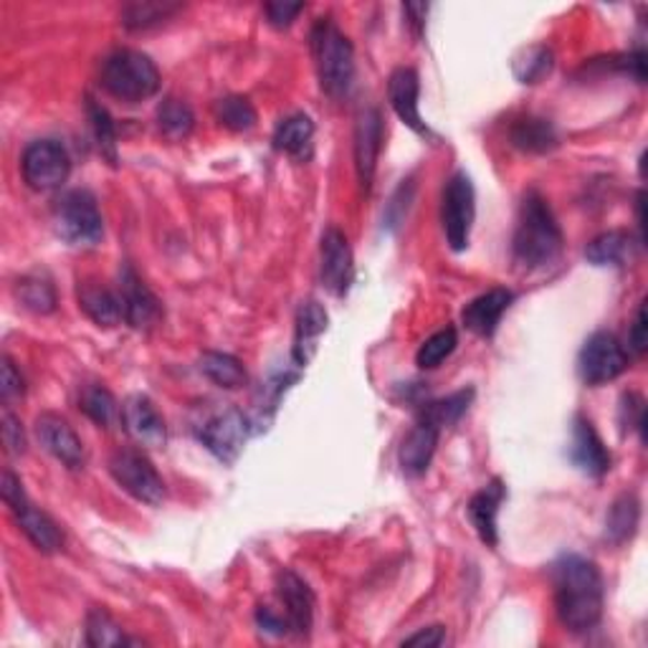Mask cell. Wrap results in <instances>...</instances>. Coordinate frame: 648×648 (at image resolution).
I'll use <instances>...</instances> for the list:
<instances>
[{"mask_svg": "<svg viewBox=\"0 0 648 648\" xmlns=\"http://www.w3.org/2000/svg\"><path fill=\"white\" fill-rule=\"evenodd\" d=\"M195 114L191 106L180 100H166L158 106V129L172 143H180L193 133Z\"/></svg>", "mask_w": 648, "mask_h": 648, "instance_id": "obj_33", "label": "cell"}, {"mask_svg": "<svg viewBox=\"0 0 648 648\" xmlns=\"http://www.w3.org/2000/svg\"><path fill=\"white\" fill-rule=\"evenodd\" d=\"M201 373L218 385V388L236 390L246 383V371L241 360L226 352H203L201 357Z\"/></svg>", "mask_w": 648, "mask_h": 648, "instance_id": "obj_31", "label": "cell"}, {"mask_svg": "<svg viewBox=\"0 0 648 648\" xmlns=\"http://www.w3.org/2000/svg\"><path fill=\"white\" fill-rule=\"evenodd\" d=\"M257 621L261 630H269V634H276V636L289 634V623H286V618H282V615H276L272 609H259Z\"/></svg>", "mask_w": 648, "mask_h": 648, "instance_id": "obj_46", "label": "cell"}, {"mask_svg": "<svg viewBox=\"0 0 648 648\" xmlns=\"http://www.w3.org/2000/svg\"><path fill=\"white\" fill-rule=\"evenodd\" d=\"M553 67H555V54L549 52L547 46L535 44L530 48H522V52L514 56L512 71L520 84H539L545 77H549Z\"/></svg>", "mask_w": 648, "mask_h": 648, "instance_id": "obj_32", "label": "cell"}, {"mask_svg": "<svg viewBox=\"0 0 648 648\" xmlns=\"http://www.w3.org/2000/svg\"><path fill=\"white\" fill-rule=\"evenodd\" d=\"M621 421H623V425H626V429H641L644 431L646 408H644L641 396H636V393H626V396H623Z\"/></svg>", "mask_w": 648, "mask_h": 648, "instance_id": "obj_42", "label": "cell"}, {"mask_svg": "<svg viewBox=\"0 0 648 648\" xmlns=\"http://www.w3.org/2000/svg\"><path fill=\"white\" fill-rule=\"evenodd\" d=\"M456 344H458V334L454 327H446V330L431 334V338L425 340L416 352L418 367H423V371H433V367H439L446 357H451V352L456 350Z\"/></svg>", "mask_w": 648, "mask_h": 648, "instance_id": "obj_39", "label": "cell"}, {"mask_svg": "<svg viewBox=\"0 0 648 648\" xmlns=\"http://www.w3.org/2000/svg\"><path fill=\"white\" fill-rule=\"evenodd\" d=\"M36 436L48 454L56 462H61L67 469H81L84 466V444L71 429L67 418L56 413H44L36 421Z\"/></svg>", "mask_w": 648, "mask_h": 648, "instance_id": "obj_12", "label": "cell"}, {"mask_svg": "<svg viewBox=\"0 0 648 648\" xmlns=\"http://www.w3.org/2000/svg\"><path fill=\"white\" fill-rule=\"evenodd\" d=\"M352 249L340 228H327L322 236V284L334 297L348 294L352 284Z\"/></svg>", "mask_w": 648, "mask_h": 648, "instance_id": "obj_17", "label": "cell"}, {"mask_svg": "<svg viewBox=\"0 0 648 648\" xmlns=\"http://www.w3.org/2000/svg\"><path fill=\"white\" fill-rule=\"evenodd\" d=\"M251 433V423L241 410H226L216 418H211L203 425L201 441L213 456L220 458L224 464H234L241 456L246 439Z\"/></svg>", "mask_w": 648, "mask_h": 648, "instance_id": "obj_10", "label": "cell"}, {"mask_svg": "<svg viewBox=\"0 0 648 648\" xmlns=\"http://www.w3.org/2000/svg\"><path fill=\"white\" fill-rule=\"evenodd\" d=\"M13 514H15V520H19L21 530L26 532V537L31 539V543H34L36 549H41V553H46V555L59 553L61 545H64V537H61L59 524H56L52 516L36 510V507L31 502L21 504L19 510H13Z\"/></svg>", "mask_w": 648, "mask_h": 648, "instance_id": "obj_24", "label": "cell"}, {"mask_svg": "<svg viewBox=\"0 0 648 648\" xmlns=\"http://www.w3.org/2000/svg\"><path fill=\"white\" fill-rule=\"evenodd\" d=\"M87 112H89V122H92L102 158L110 160L112 166H117V129H114V120L110 117V112H106L102 104H96L94 100H87Z\"/></svg>", "mask_w": 648, "mask_h": 648, "instance_id": "obj_38", "label": "cell"}, {"mask_svg": "<svg viewBox=\"0 0 648 648\" xmlns=\"http://www.w3.org/2000/svg\"><path fill=\"white\" fill-rule=\"evenodd\" d=\"M3 446L11 456L26 454V433L19 418L11 413V408H3Z\"/></svg>", "mask_w": 648, "mask_h": 648, "instance_id": "obj_40", "label": "cell"}, {"mask_svg": "<svg viewBox=\"0 0 648 648\" xmlns=\"http://www.w3.org/2000/svg\"><path fill=\"white\" fill-rule=\"evenodd\" d=\"M21 170L23 180H26L29 187H34L38 193L56 191L67 183L71 172V158L67 147L56 139H38V143H31L21 158Z\"/></svg>", "mask_w": 648, "mask_h": 648, "instance_id": "obj_8", "label": "cell"}, {"mask_svg": "<svg viewBox=\"0 0 648 648\" xmlns=\"http://www.w3.org/2000/svg\"><path fill=\"white\" fill-rule=\"evenodd\" d=\"M276 593L278 601L284 603L289 630H294L297 636H307L311 618H315V593H311V588L297 572L282 570L276 576Z\"/></svg>", "mask_w": 648, "mask_h": 648, "instance_id": "obj_14", "label": "cell"}, {"mask_svg": "<svg viewBox=\"0 0 648 648\" xmlns=\"http://www.w3.org/2000/svg\"><path fill=\"white\" fill-rule=\"evenodd\" d=\"M122 423L125 431L133 436L139 446H162L168 439L166 421L152 406L150 398L133 396L122 406Z\"/></svg>", "mask_w": 648, "mask_h": 648, "instance_id": "obj_18", "label": "cell"}, {"mask_svg": "<svg viewBox=\"0 0 648 648\" xmlns=\"http://www.w3.org/2000/svg\"><path fill=\"white\" fill-rule=\"evenodd\" d=\"M120 302L125 322L133 325L135 330H150L162 319L160 299L135 274L133 266H125V272L120 276Z\"/></svg>", "mask_w": 648, "mask_h": 648, "instance_id": "obj_11", "label": "cell"}, {"mask_svg": "<svg viewBox=\"0 0 648 648\" xmlns=\"http://www.w3.org/2000/svg\"><path fill=\"white\" fill-rule=\"evenodd\" d=\"M87 644L94 648H110V646H127L133 644L122 634L120 623L112 618L104 609H94L87 615Z\"/></svg>", "mask_w": 648, "mask_h": 648, "instance_id": "obj_34", "label": "cell"}, {"mask_svg": "<svg viewBox=\"0 0 648 648\" xmlns=\"http://www.w3.org/2000/svg\"><path fill=\"white\" fill-rule=\"evenodd\" d=\"M582 383L605 385L628 371V352L611 332H595L582 344L578 357Z\"/></svg>", "mask_w": 648, "mask_h": 648, "instance_id": "obj_9", "label": "cell"}, {"mask_svg": "<svg viewBox=\"0 0 648 648\" xmlns=\"http://www.w3.org/2000/svg\"><path fill=\"white\" fill-rule=\"evenodd\" d=\"M110 474L129 497H135L137 502L158 507L166 502L168 487L162 477L155 469L150 458H147L139 448H120L114 451L110 458Z\"/></svg>", "mask_w": 648, "mask_h": 648, "instance_id": "obj_5", "label": "cell"}, {"mask_svg": "<svg viewBox=\"0 0 648 648\" xmlns=\"http://www.w3.org/2000/svg\"><path fill=\"white\" fill-rule=\"evenodd\" d=\"M327 317L325 307L319 302H305L297 311V327H294V348H292V360L297 367L309 365V360L315 357L319 338L327 332Z\"/></svg>", "mask_w": 648, "mask_h": 648, "instance_id": "obj_21", "label": "cell"}, {"mask_svg": "<svg viewBox=\"0 0 648 648\" xmlns=\"http://www.w3.org/2000/svg\"><path fill=\"white\" fill-rule=\"evenodd\" d=\"M446 641V628L444 626H431V628H423L418 630V634L408 636L406 638V646H425V648H436V646H444Z\"/></svg>", "mask_w": 648, "mask_h": 648, "instance_id": "obj_45", "label": "cell"}, {"mask_svg": "<svg viewBox=\"0 0 648 648\" xmlns=\"http://www.w3.org/2000/svg\"><path fill=\"white\" fill-rule=\"evenodd\" d=\"M23 393H26L23 375L15 371L11 360L3 357V375H0V398H3V406L11 408L15 398H23Z\"/></svg>", "mask_w": 648, "mask_h": 648, "instance_id": "obj_41", "label": "cell"}, {"mask_svg": "<svg viewBox=\"0 0 648 648\" xmlns=\"http://www.w3.org/2000/svg\"><path fill=\"white\" fill-rule=\"evenodd\" d=\"M557 618L572 634H586L603 618V578L593 560L568 555L555 565Z\"/></svg>", "mask_w": 648, "mask_h": 648, "instance_id": "obj_1", "label": "cell"}, {"mask_svg": "<svg viewBox=\"0 0 648 648\" xmlns=\"http://www.w3.org/2000/svg\"><path fill=\"white\" fill-rule=\"evenodd\" d=\"M418 94H421V79H418L416 69L400 67L390 73L388 100H390L393 112H396L400 122L413 129L416 135L433 137L431 127L425 125L421 117V110H418Z\"/></svg>", "mask_w": 648, "mask_h": 648, "instance_id": "obj_15", "label": "cell"}, {"mask_svg": "<svg viewBox=\"0 0 648 648\" xmlns=\"http://www.w3.org/2000/svg\"><path fill=\"white\" fill-rule=\"evenodd\" d=\"M56 234L71 246H94L104 234L102 213L94 195L87 191H71L64 195L54 213Z\"/></svg>", "mask_w": 648, "mask_h": 648, "instance_id": "obj_6", "label": "cell"}, {"mask_svg": "<svg viewBox=\"0 0 648 648\" xmlns=\"http://www.w3.org/2000/svg\"><path fill=\"white\" fill-rule=\"evenodd\" d=\"M311 54H315L319 87L332 100H342L355 79V52L350 38L334 26L332 19H319L311 31Z\"/></svg>", "mask_w": 648, "mask_h": 648, "instance_id": "obj_3", "label": "cell"}, {"mask_svg": "<svg viewBox=\"0 0 648 648\" xmlns=\"http://www.w3.org/2000/svg\"><path fill=\"white\" fill-rule=\"evenodd\" d=\"M79 307L100 327H114L125 319V315H122L120 294L110 292L100 282L79 284Z\"/></svg>", "mask_w": 648, "mask_h": 648, "instance_id": "obj_23", "label": "cell"}, {"mask_svg": "<svg viewBox=\"0 0 648 648\" xmlns=\"http://www.w3.org/2000/svg\"><path fill=\"white\" fill-rule=\"evenodd\" d=\"M102 87L117 100L137 104L158 94L160 71L147 54L120 48L102 64Z\"/></svg>", "mask_w": 648, "mask_h": 648, "instance_id": "obj_4", "label": "cell"}, {"mask_svg": "<svg viewBox=\"0 0 648 648\" xmlns=\"http://www.w3.org/2000/svg\"><path fill=\"white\" fill-rule=\"evenodd\" d=\"M471 400H474L471 388L451 393L448 398L431 400V403H425L421 410V421H429V423L436 425L439 431H444V429H448V425L462 421V416L466 413V410H469Z\"/></svg>", "mask_w": 648, "mask_h": 648, "instance_id": "obj_30", "label": "cell"}, {"mask_svg": "<svg viewBox=\"0 0 648 648\" xmlns=\"http://www.w3.org/2000/svg\"><path fill=\"white\" fill-rule=\"evenodd\" d=\"M79 403V408L84 410L96 425H102V429H110V425L117 421V416H122L117 410V400H114L112 393L102 388V385H89V388L81 393Z\"/></svg>", "mask_w": 648, "mask_h": 648, "instance_id": "obj_37", "label": "cell"}, {"mask_svg": "<svg viewBox=\"0 0 648 648\" xmlns=\"http://www.w3.org/2000/svg\"><path fill=\"white\" fill-rule=\"evenodd\" d=\"M474 216H477V195L466 172H456L444 187L441 201V220H444L446 241L454 251H464L471 239Z\"/></svg>", "mask_w": 648, "mask_h": 648, "instance_id": "obj_7", "label": "cell"}, {"mask_svg": "<svg viewBox=\"0 0 648 648\" xmlns=\"http://www.w3.org/2000/svg\"><path fill=\"white\" fill-rule=\"evenodd\" d=\"M180 3H168V0H137L122 8V26L129 31H147L170 21L180 11Z\"/></svg>", "mask_w": 648, "mask_h": 648, "instance_id": "obj_29", "label": "cell"}, {"mask_svg": "<svg viewBox=\"0 0 648 648\" xmlns=\"http://www.w3.org/2000/svg\"><path fill=\"white\" fill-rule=\"evenodd\" d=\"M560 249L562 231L557 226L553 208L537 191H530L520 205V218H516L512 239L516 264L527 269L547 266L557 259Z\"/></svg>", "mask_w": 648, "mask_h": 648, "instance_id": "obj_2", "label": "cell"}, {"mask_svg": "<svg viewBox=\"0 0 648 648\" xmlns=\"http://www.w3.org/2000/svg\"><path fill=\"white\" fill-rule=\"evenodd\" d=\"M403 13L408 15V26L413 29V34L416 36H421V31H423V26H425V13H429V5H423V3H408V5H403Z\"/></svg>", "mask_w": 648, "mask_h": 648, "instance_id": "obj_47", "label": "cell"}, {"mask_svg": "<svg viewBox=\"0 0 648 648\" xmlns=\"http://www.w3.org/2000/svg\"><path fill=\"white\" fill-rule=\"evenodd\" d=\"M380 147H383V117L375 106H367V110L357 114V122H355V168L365 191L371 187L375 178Z\"/></svg>", "mask_w": 648, "mask_h": 648, "instance_id": "obj_16", "label": "cell"}, {"mask_svg": "<svg viewBox=\"0 0 648 648\" xmlns=\"http://www.w3.org/2000/svg\"><path fill=\"white\" fill-rule=\"evenodd\" d=\"M439 436L441 431L436 425L418 418V423L408 431L403 444H400L398 462L403 474H408V477H421V474L429 471L433 454H436V446H439Z\"/></svg>", "mask_w": 648, "mask_h": 648, "instance_id": "obj_19", "label": "cell"}, {"mask_svg": "<svg viewBox=\"0 0 648 648\" xmlns=\"http://www.w3.org/2000/svg\"><path fill=\"white\" fill-rule=\"evenodd\" d=\"M586 259L593 266H623L634 259V239L626 231H609L595 236L586 246Z\"/></svg>", "mask_w": 648, "mask_h": 648, "instance_id": "obj_27", "label": "cell"}, {"mask_svg": "<svg viewBox=\"0 0 648 648\" xmlns=\"http://www.w3.org/2000/svg\"><path fill=\"white\" fill-rule=\"evenodd\" d=\"M302 11H305V5L302 3H266L264 5L266 19L274 29H289Z\"/></svg>", "mask_w": 648, "mask_h": 648, "instance_id": "obj_43", "label": "cell"}, {"mask_svg": "<svg viewBox=\"0 0 648 648\" xmlns=\"http://www.w3.org/2000/svg\"><path fill=\"white\" fill-rule=\"evenodd\" d=\"M311 139H315V122L307 114H292V117L278 122L274 147L289 158H309Z\"/></svg>", "mask_w": 648, "mask_h": 648, "instance_id": "obj_25", "label": "cell"}, {"mask_svg": "<svg viewBox=\"0 0 648 648\" xmlns=\"http://www.w3.org/2000/svg\"><path fill=\"white\" fill-rule=\"evenodd\" d=\"M514 302V294L510 289H489L487 294H481L469 305L464 307V325L466 330H471L474 334H479V338H491V334L497 332L499 322H502L504 311L510 309V305Z\"/></svg>", "mask_w": 648, "mask_h": 648, "instance_id": "obj_20", "label": "cell"}, {"mask_svg": "<svg viewBox=\"0 0 648 648\" xmlns=\"http://www.w3.org/2000/svg\"><path fill=\"white\" fill-rule=\"evenodd\" d=\"M510 139L514 147H520L524 152L543 155L557 147V133L553 122L539 120V117H522L516 120L510 129Z\"/></svg>", "mask_w": 648, "mask_h": 648, "instance_id": "obj_28", "label": "cell"}, {"mask_svg": "<svg viewBox=\"0 0 648 648\" xmlns=\"http://www.w3.org/2000/svg\"><path fill=\"white\" fill-rule=\"evenodd\" d=\"M504 497H507L504 484L494 479L484 489H479L477 494L471 497L469 507H466V512H469V520L474 524V530H477L479 539L489 547H497V543H499L497 514H499V507H502V502H504Z\"/></svg>", "mask_w": 648, "mask_h": 648, "instance_id": "obj_22", "label": "cell"}, {"mask_svg": "<svg viewBox=\"0 0 648 648\" xmlns=\"http://www.w3.org/2000/svg\"><path fill=\"white\" fill-rule=\"evenodd\" d=\"M15 292H19L23 307L36 311V315H52L56 309V289L44 276H23Z\"/></svg>", "mask_w": 648, "mask_h": 648, "instance_id": "obj_36", "label": "cell"}, {"mask_svg": "<svg viewBox=\"0 0 648 648\" xmlns=\"http://www.w3.org/2000/svg\"><path fill=\"white\" fill-rule=\"evenodd\" d=\"M638 520H641V504H638V499L634 494H621L611 504L609 516H605V539L611 545H626L636 535Z\"/></svg>", "mask_w": 648, "mask_h": 648, "instance_id": "obj_26", "label": "cell"}, {"mask_svg": "<svg viewBox=\"0 0 648 648\" xmlns=\"http://www.w3.org/2000/svg\"><path fill=\"white\" fill-rule=\"evenodd\" d=\"M646 305H638L636 309V317H634V325H630V332H628V344L630 350L636 352V355H644L646 352Z\"/></svg>", "mask_w": 648, "mask_h": 648, "instance_id": "obj_44", "label": "cell"}, {"mask_svg": "<svg viewBox=\"0 0 648 648\" xmlns=\"http://www.w3.org/2000/svg\"><path fill=\"white\" fill-rule=\"evenodd\" d=\"M570 462L590 479H601L611 471V454L605 448L603 439L598 436L595 425L586 416H578L572 423L570 439Z\"/></svg>", "mask_w": 648, "mask_h": 648, "instance_id": "obj_13", "label": "cell"}, {"mask_svg": "<svg viewBox=\"0 0 648 648\" xmlns=\"http://www.w3.org/2000/svg\"><path fill=\"white\" fill-rule=\"evenodd\" d=\"M216 120L231 133H249L257 127V110L246 96H224L216 102Z\"/></svg>", "mask_w": 648, "mask_h": 648, "instance_id": "obj_35", "label": "cell"}]
</instances>
